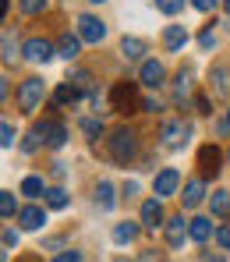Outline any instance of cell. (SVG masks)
Listing matches in <instances>:
<instances>
[{"label":"cell","mask_w":230,"mask_h":262,"mask_svg":"<svg viewBox=\"0 0 230 262\" xmlns=\"http://www.w3.org/2000/svg\"><path fill=\"white\" fill-rule=\"evenodd\" d=\"M110 106L117 110V114H131L138 110V92L131 82H117V85L110 89Z\"/></svg>","instance_id":"obj_3"},{"label":"cell","mask_w":230,"mask_h":262,"mask_svg":"<svg viewBox=\"0 0 230 262\" xmlns=\"http://www.w3.org/2000/svg\"><path fill=\"white\" fill-rule=\"evenodd\" d=\"M142 262H159V255H156V252H145V255H142Z\"/></svg>","instance_id":"obj_41"},{"label":"cell","mask_w":230,"mask_h":262,"mask_svg":"<svg viewBox=\"0 0 230 262\" xmlns=\"http://www.w3.org/2000/svg\"><path fill=\"white\" fill-rule=\"evenodd\" d=\"M0 213H4V220L14 216V195L11 191H0Z\"/></svg>","instance_id":"obj_28"},{"label":"cell","mask_w":230,"mask_h":262,"mask_svg":"<svg viewBox=\"0 0 230 262\" xmlns=\"http://www.w3.org/2000/svg\"><path fill=\"white\" fill-rule=\"evenodd\" d=\"M92 4H103V0H92Z\"/></svg>","instance_id":"obj_46"},{"label":"cell","mask_w":230,"mask_h":262,"mask_svg":"<svg viewBox=\"0 0 230 262\" xmlns=\"http://www.w3.org/2000/svg\"><path fill=\"white\" fill-rule=\"evenodd\" d=\"M21 195H29V199H39V195H46L43 177H25V181H21Z\"/></svg>","instance_id":"obj_23"},{"label":"cell","mask_w":230,"mask_h":262,"mask_svg":"<svg viewBox=\"0 0 230 262\" xmlns=\"http://www.w3.org/2000/svg\"><path fill=\"white\" fill-rule=\"evenodd\" d=\"M205 262H223V255H205Z\"/></svg>","instance_id":"obj_42"},{"label":"cell","mask_w":230,"mask_h":262,"mask_svg":"<svg viewBox=\"0 0 230 262\" xmlns=\"http://www.w3.org/2000/svg\"><path fill=\"white\" fill-rule=\"evenodd\" d=\"M213 43H216L213 32H202V36H198V46H202V50H213Z\"/></svg>","instance_id":"obj_38"},{"label":"cell","mask_w":230,"mask_h":262,"mask_svg":"<svg viewBox=\"0 0 230 262\" xmlns=\"http://www.w3.org/2000/svg\"><path fill=\"white\" fill-rule=\"evenodd\" d=\"M78 50H82V36H60V43H57V53L64 57V60H75L78 57Z\"/></svg>","instance_id":"obj_17"},{"label":"cell","mask_w":230,"mask_h":262,"mask_svg":"<svg viewBox=\"0 0 230 262\" xmlns=\"http://www.w3.org/2000/svg\"><path fill=\"white\" fill-rule=\"evenodd\" d=\"M36 131L43 135V142L50 145V149H60V145L67 142V128H64L60 121H53V117H50V121H43V124H36Z\"/></svg>","instance_id":"obj_5"},{"label":"cell","mask_w":230,"mask_h":262,"mask_svg":"<svg viewBox=\"0 0 230 262\" xmlns=\"http://www.w3.org/2000/svg\"><path fill=\"white\" fill-rule=\"evenodd\" d=\"M209 206H213V213L216 216H230V191H213V199H209Z\"/></svg>","instance_id":"obj_20"},{"label":"cell","mask_w":230,"mask_h":262,"mask_svg":"<svg viewBox=\"0 0 230 262\" xmlns=\"http://www.w3.org/2000/svg\"><path fill=\"white\" fill-rule=\"evenodd\" d=\"M156 7H159L163 14H177V11L184 7V0H156Z\"/></svg>","instance_id":"obj_32"},{"label":"cell","mask_w":230,"mask_h":262,"mask_svg":"<svg viewBox=\"0 0 230 262\" xmlns=\"http://www.w3.org/2000/svg\"><path fill=\"white\" fill-rule=\"evenodd\" d=\"M135 237H138L135 223H117V227H113V241H117V245H131Z\"/></svg>","instance_id":"obj_21"},{"label":"cell","mask_w":230,"mask_h":262,"mask_svg":"<svg viewBox=\"0 0 230 262\" xmlns=\"http://www.w3.org/2000/svg\"><path fill=\"white\" fill-rule=\"evenodd\" d=\"M167 216H163V206H159V195L156 199H145L142 202V227L145 230H156V227H163Z\"/></svg>","instance_id":"obj_8"},{"label":"cell","mask_w":230,"mask_h":262,"mask_svg":"<svg viewBox=\"0 0 230 262\" xmlns=\"http://www.w3.org/2000/svg\"><path fill=\"white\" fill-rule=\"evenodd\" d=\"M46 206L50 209H67V191L64 188H50L46 191Z\"/></svg>","instance_id":"obj_26"},{"label":"cell","mask_w":230,"mask_h":262,"mask_svg":"<svg viewBox=\"0 0 230 262\" xmlns=\"http://www.w3.org/2000/svg\"><path fill=\"white\" fill-rule=\"evenodd\" d=\"M163 234H167V245L170 248H181L184 237H188V223H184V216H174L163 223Z\"/></svg>","instance_id":"obj_11"},{"label":"cell","mask_w":230,"mask_h":262,"mask_svg":"<svg viewBox=\"0 0 230 262\" xmlns=\"http://www.w3.org/2000/svg\"><path fill=\"white\" fill-rule=\"evenodd\" d=\"M227 163H230V152H227Z\"/></svg>","instance_id":"obj_47"},{"label":"cell","mask_w":230,"mask_h":262,"mask_svg":"<svg viewBox=\"0 0 230 262\" xmlns=\"http://www.w3.org/2000/svg\"><path fill=\"white\" fill-rule=\"evenodd\" d=\"M209 78H213V89H216V96H227V92H230V75H227V68H216Z\"/></svg>","instance_id":"obj_24"},{"label":"cell","mask_w":230,"mask_h":262,"mask_svg":"<svg viewBox=\"0 0 230 262\" xmlns=\"http://www.w3.org/2000/svg\"><path fill=\"white\" fill-rule=\"evenodd\" d=\"M202 199H205V181L202 177L188 181L184 184V195H181V206L184 209H195V206H202Z\"/></svg>","instance_id":"obj_10"},{"label":"cell","mask_w":230,"mask_h":262,"mask_svg":"<svg viewBox=\"0 0 230 262\" xmlns=\"http://www.w3.org/2000/svg\"><path fill=\"white\" fill-rule=\"evenodd\" d=\"M184 43H188V29H184V25H167V29H163V46H167V50L177 53V50H184Z\"/></svg>","instance_id":"obj_16"},{"label":"cell","mask_w":230,"mask_h":262,"mask_svg":"<svg viewBox=\"0 0 230 262\" xmlns=\"http://www.w3.org/2000/svg\"><path fill=\"white\" fill-rule=\"evenodd\" d=\"M75 99H78V85H60L53 92V103H57V106H67V103H75Z\"/></svg>","instance_id":"obj_25"},{"label":"cell","mask_w":230,"mask_h":262,"mask_svg":"<svg viewBox=\"0 0 230 262\" xmlns=\"http://www.w3.org/2000/svg\"><path fill=\"white\" fill-rule=\"evenodd\" d=\"M96 202H99V209H103V213H110V209L117 206V199H113V184L99 181V188H96Z\"/></svg>","instance_id":"obj_18"},{"label":"cell","mask_w":230,"mask_h":262,"mask_svg":"<svg viewBox=\"0 0 230 262\" xmlns=\"http://www.w3.org/2000/svg\"><path fill=\"white\" fill-rule=\"evenodd\" d=\"M188 96H191V75L181 71V75H177V82H174V103H184Z\"/></svg>","instance_id":"obj_22"},{"label":"cell","mask_w":230,"mask_h":262,"mask_svg":"<svg viewBox=\"0 0 230 262\" xmlns=\"http://www.w3.org/2000/svg\"><path fill=\"white\" fill-rule=\"evenodd\" d=\"M71 82H75L78 89H89L92 85V75H89V71H75V75H71Z\"/></svg>","instance_id":"obj_34"},{"label":"cell","mask_w":230,"mask_h":262,"mask_svg":"<svg viewBox=\"0 0 230 262\" xmlns=\"http://www.w3.org/2000/svg\"><path fill=\"white\" fill-rule=\"evenodd\" d=\"M216 4H220V0H191V7H195V11H213Z\"/></svg>","instance_id":"obj_37"},{"label":"cell","mask_w":230,"mask_h":262,"mask_svg":"<svg viewBox=\"0 0 230 262\" xmlns=\"http://www.w3.org/2000/svg\"><path fill=\"white\" fill-rule=\"evenodd\" d=\"M121 53H124L128 60H138V57L145 53V43L135 39V36H124V39H121Z\"/></svg>","instance_id":"obj_19"},{"label":"cell","mask_w":230,"mask_h":262,"mask_svg":"<svg viewBox=\"0 0 230 262\" xmlns=\"http://www.w3.org/2000/svg\"><path fill=\"white\" fill-rule=\"evenodd\" d=\"M106 149H110V156L117 160V163H131L138 152V138L131 128H117L110 138H106Z\"/></svg>","instance_id":"obj_1"},{"label":"cell","mask_w":230,"mask_h":262,"mask_svg":"<svg viewBox=\"0 0 230 262\" xmlns=\"http://www.w3.org/2000/svg\"><path fill=\"white\" fill-rule=\"evenodd\" d=\"M220 160H223V156H220L216 145H202V149H198V167H202V174H216V170H220Z\"/></svg>","instance_id":"obj_15"},{"label":"cell","mask_w":230,"mask_h":262,"mask_svg":"<svg viewBox=\"0 0 230 262\" xmlns=\"http://www.w3.org/2000/svg\"><path fill=\"white\" fill-rule=\"evenodd\" d=\"M82 131H85L89 138H99V135H103V121H96V117H85V121H82Z\"/></svg>","instance_id":"obj_30"},{"label":"cell","mask_w":230,"mask_h":262,"mask_svg":"<svg viewBox=\"0 0 230 262\" xmlns=\"http://www.w3.org/2000/svg\"><path fill=\"white\" fill-rule=\"evenodd\" d=\"M113 262H128V259H113Z\"/></svg>","instance_id":"obj_45"},{"label":"cell","mask_w":230,"mask_h":262,"mask_svg":"<svg viewBox=\"0 0 230 262\" xmlns=\"http://www.w3.org/2000/svg\"><path fill=\"white\" fill-rule=\"evenodd\" d=\"M163 78H167V71H163V64H159V60H142L138 82H142L145 89H159V85H163Z\"/></svg>","instance_id":"obj_9"},{"label":"cell","mask_w":230,"mask_h":262,"mask_svg":"<svg viewBox=\"0 0 230 262\" xmlns=\"http://www.w3.org/2000/svg\"><path fill=\"white\" fill-rule=\"evenodd\" d=\"M223 4H227V14H230V0H223Z\"/></svg>","instance_id":"obj_43"},{"label":"cell","mask_w":230,"mask_h":262,"mask_svg":"<svg viewBox=\"0 0 230 262\" xmlns=\"http://www.w3.org/2000/svg\"><path fill=\"white\" fill-rule=\"evenodd\" d=\"M181 188V174L174 170V167H167V170H159L156 174V181H152V191L159 195V199H167V195H174Z\"/></svg>","instance_id":"obj_7"},{"label":"cell","mask_w":230,"mask_h":262,"mask_svg":"<svg viewBox=\"0 0 230 262\" xmlns=\"http://www.w3.org/2000/svg\"><path fill=\"white\" fill-rule=\"evenodd\" d=\"M43 96H46L43 78H25V82H21V89H18V106H21L25 114H32V110L43 103Z\"/></svg>","instance_id":"obj_2"},{"label":"cell","mask_w":230,"mask_h":262,"mask_svg":"<svg viewBox=\"0 0 230 262\" xmlns=\"http://www.w3.org/2000/svg\"><path fill=\"white\" fill-rule=\"evenodd\" d=\"M4 248H7V252H11V248H18V234H14L11 227L4 230Z\"/></svg>","instance_id":"obj_36"},{"label":"cell","mask_w":230,"mask_h":262,"mask_svg":"<svg viewBox=\"0 0 230 262\" xmlns=\"http://www.w3.org/2000/svg\"><path fill=\"white\" fill-rule=\"evenodd\" d=\"M0 145H4V149H11V145H14V128H11V121H4V124H0Z\"/></svg>","instance_id":"obj_31"},{"label":"cell","mask_w":230,"mask_h":262,"mask_svg":"<svg viewBox=\"0 0 230 262\" xmlns=\"http://www.w3.org/2000/svg\"><path fill=\"white\" fill-rule=\"evenodd\" d=\"M78 36H82V43H103L106 25H103L99 18H92V14H82V18H78Z\"/></svg>","instance_id":"obj_6"},{"label":"cell","mask_w":230,"mask_h":262,"mask_svg":"<svg viewBox=\"0 0 230 262\" xmlns=\"http://www.w3.org/2000/svg\"><path fill=\"white\" fill-rule=\"evenodd\" d=\"M195 106H198V114H213V110H209V99H205V96H198V99H195Z\"/></svg>","instance_id":"obj_39"},{"label":"cell","mask_w":230,"mask_h":262,"mask_svg":"<svg viewBox=\"0 0 230 262\" xmlns=\"http://www.w3.org/2000/svg\"><path fill=\"white\" fill-rule=\"evenodd\" d=\"M14 53H18L14 36H11V32H4V64H11V60H14Z\"/></svg>","instance_id":"obj_29"},{"label":"cell","mask_w":230,"mask_h":262,"mask_svg":"<svg viewBox=\"0 0 230 262\" xmlns=\"http://www.w3.org/2000/svg\"><path fill=\"white\" fill-rule=\"evenodd\" d=\"M18 223H21V230H39L46 223V209L43 206H25V209H18Z\"/></svg>","instance_id":"obj_12"},{"label":"cell","mask_w":230,"mask_h":262,"mask_svg":"<svg viewBox=\"0 0 230 262\" xmlns=\"http://www.w3.org/2000/svg\"><path fill=\"white\" fill-rule=\"evenodd\" d=\"M188 135H191V128L184 121H163V131H159V138H163L167 149H181L184 142H188Z\"/></svg>","instance_id":"obj_4"},{"label":"cell","mask_w":230,"mask_h":262,"mask_svg":"<svg viewBox=\"0 0 230 262\" xmlns=\"http://www.w3.org/2000/svg\"><path fill=\"white\" fill-rule=\"evenodd\" d=\"M142 110H149V114H156V110H159V103H156V99H145V103H142Z\"/></svg>","instance_id":"obj_40"},{"label":"cell","mask_w":230,"mask_h":262,"mask_svg":"<svg viewBox=\"0 0 230 262\" xmlns=\"http://www.w3.org/2000/svg\"><path fill=\"white\" fill-rule=\"evenodd\" d=\"M53 262H85V255H82V252H71V248H67V252H60V255H57Z\"/></svg>","instance_id":"obj_35"},{"label":"cell","mask_w":230,"mask_h":262,"mask_svg":"<svg viewBox=\"0 0 230 262\" xmlns=\"http://www.w3.org/2000/svg\"><path fill=\"white\" fill-rule=\"evenodd\" d=\"M213 237H216V245H220L223 252H230V227H216V234H213Z\"/></svg>","instance_id":"obj_33"},{"label":"cell","mask_w":230,"mask_h":262,"mask_svg":"<svg viewBox=\"0 0 230 262\" xmlns=\"http://www.w3.org/2000/svg\"><path fill=\"white\" fill-rule=\"evenodd\" d=\"M209 234H213V220H205V216L188 220V237H191L195 245H205V241H209Z\"/></svg>","instance_id":"obj_14"},{"label":"cell","mask_w":230,"mask_h":262,"mask_svg":"<svg viewBox=\"0 0 230 262\" xmlns=\"http://www.w3.org/2000/svg\"><path fill=\"white\" fill-rule=\"evenodd\" d=\"M227 124H230V110H227Z\"/></svg>","instance_id":"obj_44"},{"label":"cell","mask_w":230,"mask_h":262,"mask_svg":"<svg viewBox=\"0 0 230 262\" xmlns=\"http://www.w3.org/2000/svg\"><path fill=\"white\" fill-rule=\"evenodd\" d=\"M21 14H43L46 11V0H18Z\"/></svg>","instance_id":"obj_27"},{"label":"cell","mask_w":230,"mask_h":262,"mask_svg":"<svg viewBox=\"0 0 230 262\" xmlns=\"http://www.w3.org/2000/svg\"><path fill=\"white\" fill-rule=\"evenodd\" d=\"M21 53H25V60H36V64H46V60L53 57V46L46 43V39H29V43L21 46Z\"/></svg>","instance_id":"obj_13"}]
</instances>
